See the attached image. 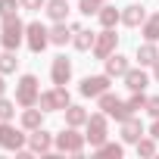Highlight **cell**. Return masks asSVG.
Segmentation results:
<instances>
[{
	"label": "cell",
	"instance_id": "30bf717a",
	"mask_svg": "<svg viewBox=\"0 0 159 159\" xmlns=\"http://www.w3.org/2000/svg\"><path fill=\"white\" fill-rule=\"evenodd\" d=\"M109 84H112V78L103 72V75H88V78H81V88H78V91H81V97H100V94H106L109 91Z\"/></svg>",
	"mask_w": 159,
	"mask_h": 159
},
{
	"label": "cell",
	"instance_id": "5b68a950",
	"mask_svg": "<svg viewBox=\"0 0 159 159\" xmlns=\"http://www.w3.org/2000/svg\"><path fill=\"white\" fill-rule=\"evenodd\" d=\"M84 128H88V134H84V137H88V143H91L94 150H97L100 143H106V140H109V116H106L103 109H100V112H91V119H88V125H84Z\"/></svg>",
	"mask_w": 159,
	"mask_h": 159
},
{
	"label": "cell",
	"instance_id": "484cf974",
	"mask_svg": "<svg viewBox=\"0 0 159 159\" xmlns=\"http://www.w3.org/2000/svg\"><path fill=\"white\" fill-rule=\"evenodd\" d=\"M122 153H125L122 143H109V140H106V143L97 147V156H100V159H122Z\"/></svg>",
	"mask_w": 159,
	"mask_h": 159
},
{
	"label": "cell",
	"instance_id": "277c9868",
	"mask_svg": "<svg viewBox=\"0 0 159 159\" xmlns=\"http://www.w3.org/2000/svg\"><path fill=\"white\" fill-rule=\"evenodd\" d=\"M69 103H72V97H69L66 84H53L50 91H41V100H38V106L44 112H66Z\"/></svg>",
	"mask_w": 159,
	"mask_h": 159
},
{
	"label": "cell",
	"instance_id": "4316f807",
	"mask_svg": "<svg viewBox=\"0 0 159 159\" xmlns=\"http://www.w3.org/2000/svg\"><path fill=\"white\" fill-rule=\"evenodd\" d=\"M103 3H109V0H78V13L81 16H97Z\"/></svg>",
	"mask_w": 159,
	"mask_h": 159
},
{
	"label": "cell",
	"instance_id": "9a60e30c",
	"mask_svg": "<svg viewBox=\"0 0 159 159\" xmlns=\"http://www.w3.org/2000/svg\"><path fill=\"white\" fill-rule=\"evenodd\" d=\"M103 62H106V75H109V78H125V72L131 69V59L122 56V53H112V56L103 59Z\"/></svg>",
	"mask_w": 159,
	"mask_h": 159
},
{
	"label": "cell",
	"instance_id": "d4e9b609",
	"mask_svg": "<svg viewBox=\"0 0 159 159\" xmlns=\"http://www.w3.org/2000/svg\"><path fill=\"white\" fill-rule=\"evenodd\" d=\"M16 66H19L16 50H3V53H0V75H13V72H16Z\"/></svg>",
	"mask_w": 159,
	"mask_h": 159
},
{
	"label": "cell",
	"instance_id": "52a82bcc",
	"mask_svg": "<svg viewBox=\"0 0 159 159\" xmlns=\"http://www.w3.org/2000/svg\"><path fill=\"white\" fill-rule=\"evenodd\" d=\"M25 47L31 50V53H44L47 47H50V28L44 25V22H25Z\"/></svg>",
	"mask_w": 159,
	"mask_h": 159
},
{
	"label": "cell",
	"instance_id": "9c48e42d",
	"mask_svg": "<svg viewBox=\"0 0 159 159\" xmlns=\"http://www.w3.org/2000/svg\"><path fill=\"white\" fill-rule=\"evenodd\" d=\"M116 47H119V34H116V28H103V31L97 34L91 53H94L97 59H109V56L116 53Z\"/></svg>",
	"mask_w": 159,
	"mask_h": 159
},
{
	"label": "cell",
	"instance_id": "603a6c76",
	"mask_svg": "<svg viewBox=\"0 0 159 159\" xmlns=\"http://www.w3.org/2000/svg\"><path fill=\"white\" fill-rule=\"evenodd\" d=\"M94 41H97V34L88 31V28H81V31H75V34H72V47H75V50H81V53H88V50L94 47Z\"/></svg>",
	"mask_w": 159,
	"mask_h": 159
},
{
	"label": "cell",
	"instance_id": "3957f363",
	"mask_svg": "<svg viewBox=\"0 0 159 159\" xmlns=\"http://www.w3.org/2000/svg\"><path fill=\"white\" fill-rule=\"evenodd\" d=\"M38 100H41V81H38V75L25 72L16 81V103L25 109V106H38Z\"/></svg>",
	"mask_w": 159,
	"mask_h": 159
},
{
	"label": "cell",
	"instance_id": "8992f818",
	"mask_svg": "<svg viewBox=\"0 0 159 159\" xmlns=\"http://www.w3.org/2000/svg\"><path fill=\"white\" fill-rule=\"evenodd\" d=\"M28 147V131L16 128L13 122H0V150H10V153H19Z\"/></svg>",
	"mask_w": 159,
	"mask_h": 159
},
{
	"label": "cell",
	"instance_id": "d6a6232c",
	"mask_svg": "<svg viewBox=\"0 0 159 159\" xmlns=\"http://www.w3.org/2000/svg\"><path fill=\"white\" fill-rule=\"evenodd\" d=\"M147 112L153 119H159V97H147Z\"/></svg>",
	"mask_w": 159,
	"mask_h": 159
},
{
	"label": "cell",
	"instance_id": "ffe728a7",
	"mask_svg": "<svg viewBox=\"0 0 159 159\" xmlns=\"http://www.w3.org/2000/svg\"><path fill=\"white\" fill-rule=\"evenodd\" d=\"M88 119H91V112H88L84 106H75V103L66 106V125H72V128H84Z\"/></svg>",
	"mask_w": 159,
	"mask_h": 159
},
{
	"label": "cell",
	"instance_id": "5bb4252c",
	"mask_svg": "<svg viewBox=\"0 0 159 159\" xmlns=\"http://www.w3.org/2000/svg\"><path fill=\"white\" fill-rule=\"evenodd\" d=\"M125 88L128 91H147V84H150V75L143 72V66H137V69H128L125 72Z\"/></svg>",
	"mask_w": 159,
	"mask_h": 159
},
{
	"label": "cell",
	"instance_id": "6da1fadb",
	"mask_svg": "<svg viewBox=\"0 0 159 159\" xmlns=\"http://www.w3.org/2000/svg\"><path fill=\"white\" fill-rule=\"evenodd\" d=\"M25 44V22L19 16L0 19V47L3 50H19Z\"/></svg>",
	"mask_w": 159,
	"mask_h": 159
},
{
	"label": "cell",
	"instance_id": "ac0fdd59",
	"mask_svg": "<svg viewBox=\"0 0 159 159\" xmlns=\"http://www.w3.org/2000/svg\"><path fill=\"white\" fill-rule=\"evenodd\" d=\"M44 109H34V106H25L22 109V128L25 131H38V128H44Z\"/></svg>",
	"mask_w": 159,
	"mask_h": 159
},
{
	"label": "cell",
	"instance_id": "836d02e7",
	"mask_svg": "<svg viewBox=\"0 0 159 159\" xmlns=\"http://www.w3.org/2000/svg\"><path fill=\"white\" fill-rule=\"evenodd\" d=\"M150 134L159 140V119H153V125H150Z\"/></svg>",
	"mask_w": 159,
	"mask_h": 159
},
{
	"label": "cell",
	"instance_id": "ba28073f",
	"mask_svg": "<svg viewBox=\"0 0 159 159\" xmlns=\"http://www.w3.org/2000/svg\"><path fill=\"white\" fill-rule=\"evenodd\" d=\"M97 106H100L109 119H116V122H125V119H131V116H134V112H131V106H128L125 100H119L112 91L100 94V97H97Z\"/></svg>",
	"mask_w": 159,
	"mask_h": 159
},
{
	"label": "cell",
	"instance_id": "d6986e66",
	"mask_svg": "<svg viewBox=\"0 0 159 159\" xmlns=\"http://www.w3.org/2000/svg\"><path fill=\"white\" fill-rule=\"evenodd\" d=\"M156 59H159V47H156V41H143V44L137 47V62H140L143 69H153Z\"/></svg>",
	"mask_w": 159,
	"mask_h": 159
},
{
	"label": "cell",
	"instance_id": "d590c367",
	"mask_svg": "<svg viewBox=\"0 0 159 159\" xmlns=\"http://www.w3.org/2000/svg\"><path fill=\"white\" fill-rule=\"evenodd\" d=\"M7 94V81H3V75H0V97Z\"/></svg>",
	"mask_w": 159,
	"mask_h": 159
},
{
	"label": "cell",
	"instance_id": "4dcf8cb0",
	"mask_svg": "<svg viewBox=\"0 0 159 159\" xmlns=\"http://www.w3.org/2000/svg\"><path fill=\"white\" fill-rule=\"evenodd\" d=\"M22 7H19V0H0V19H7V16H16Z\"/></svg>",
	"mask_w": 159,
	"mask_h": 159
},
{
	"label": "cell",
	"instance_id": "7c38bea8",
	"mask_svg": "<svg viewBox=\"0 0 159 159\" xmlns=\"http://www.w3.org/2000/svg\"><path fill=\"white\" fill-rule=\"evenodd\" d=\"M147 7H140V3H128L125 10H122V25H128V28H140L143 22H147Z\"/></svg>",
	"mask_w": 159,
	"mask_h": 159
},
{
	"label": "cell",
	"instance_id": "2e32d148",
	"mask_svg": "<svg viewBox=\"0 0 159 159\" xmlns=\"http://www.w3.org/2000/svg\"><path fill=\"white\" fill-rule=\"evenodd\" d=\"M119 134H122V143H137V140L143 137V125H140V119H134V116L125 119Z\"/></svg>",
	"mask_w": 159,
	"mask_h": 159
},
{
	"label": "cell",
	"instance_id": "83f0119b",
	"mask_svg": "<svg viewBox=\"0 0 159 159\" xmlns=\"http://www.w3.org/2000/svg\"><path fill=\"white\" fill-rule=\"evenodd\" d=\"M16 119V100H7V94L0 97V122H13Z\"/></svg>",
	"mask_w": 159,
	"mask_h": 159
},
{
	"label": "cell",
	"instance_id": "e575fe53",
	"mask_svg": "<svg viewBox=\"0 0 159 159\" xmlns=\"http://www.w3.org/2000/svg\"><path fill=\"white\" fill-rule=\"evenodd\" d=\"M153 81H159V59L153 62Z\"/></svg>",
	"mask_w": 159,
	"mask_h": 159
},
{
	"label": "cell",
	"instance_id": "f1b7e54d",
	"mask_svg": "<svg viewBox=\"0 0 159 159\" xmlns=\"http://www.w3.org/2000/svg\"><path fill=\"white\" fill-rule=\"evenodd\" d=\"M134 147H137V156H156V137L153 134L150 137H140Z\"/></svg>",
	"mask_w": 159,
	"mask_h": 159
},
{
	"label": "cell",
	"instance_id": "f546056e",
	"mask_svg": "<svg viewBox=\"0 0 159 159\" xmlns=\"http://www.w3.org/2000/svg\"><path fill=\"white\" fill-rule=\"evenodd\" d=\"M125 103L131 106V112H137V109H147V94H143V91H131V97H128Z\"/></svg>",
	"mask_w": 159,
	"mask_h": 159
},
{
	"label": "cell",
	"instance_id": "cb8c5ba5",
	"mask_svg": "<svg viewBox=\"0 0 159 159\" xmlns=\"http://www.w3.org/2000/svg\"><path fill=\"white\" fill-rule=\"evenodd\" d=\"M140 34H143V41H156L159 44V13L147 16V22L140 25Z\"/></svg>",
	"mask_w": 159,
	"mask_h": 159
},
{
	"label": "cell",
	"instance_id": "7402d4cb",
	"mask_svg": "<svg viewBox=\"0 0 159 159\" xmlns=\"http://www.w3.org/2000/svg\"><path fill=\"white\" fill-rule=\"evenodd\" d=\"M69 41H72V28H69V22H53V28H50V44L66 47Z\"/></svg>",
	"mask_w": 159,
	"mask_h": 159
},
{
	"label": "cell",
	"instance_id": "1f68e13d",
	"mask_svg": "<svg viewBox=\"0 0 159 159\" xmlns=\"http://www.w3.org/2000/svg\"><path fill=\"white\" fill-rule=\"evenodd\" d=\"M44 3H47V0H19V7H22V10H28V13L44 10Z\"/></svg>",
	"mask_w": 159,
	"mask_h": 159
},
{
	"label": "cell",
	"instance_id": "e0dca14e",
	"mask_svg": "<svg viewBox=\"0 0 159 159\" xmlns=\"http://www.w3.org/2000/svg\"><path fill=\"white\" fill-rule=\"evenodd\" d=\"M44 13H47L50 22H66L69 19V0H47Z\"/></svg>",
	"mask_w": 159,
	"mask_h": 159
},
{
	"label": "cell",
	"instance_id": "44dd1931",
	"mask_svg": "<svg viewBox=\"0 0 159 159\" xmlns=\"http://www.w3.org/2000/svg\"><path fill=\"white\" fill-rule=\"evenodd\" d=\"M97 19H100V25H103V28H116V25L122 22V10H116L112 3H103V7H100V13H97Z\"/></svg>",
	"mask_w": 159,
	"mask_h": 159
},
{
	"label": "cell",
	"instance_id": "8fae6325",
	"mask_svg": "<svg viewBox=\"0 0 159 159\" xmlns=\"http://www.w3.org/2000/svg\"><path fill=\"white\" fill-rule=\"evenodd\" d=\"M28 150L34 156H50L53 153V134L47 128H38V131H28Z\"/></svg>",
	"mask_w": 159,
	"mask_h": 159
},
{
	"label": "cell",
	"instance_id": "4fadbf2b",
	"mask_svg": "<svg viewBox=\"0 0 159 159\" xmlns=\"http://www.w3.org/2000/svg\"><path fill=\"white\" fill-rule=\"evenodd\" d=\"M50 78H53V84H69L72 62H69L66 56H53V62H50Z\"/></svg>",
	"mask_w": 159,
	"mask_h": 159
},
{
	"label": "cell",
	"instance_id": "7a4b0ae2",
	"mask_svg": "<svg viewBox=\"0 0 159 159\" xmlns=\"http://www.w3.org/2000/svg\"><path fill=\"white\" fill-rule=\"evenodd\" d=\"M84 143H88V137L78 134V128H72V125H66L59 134H53V150H56V153L81 156V153H84Z\"/></svg>",
	"mask_w": 159,
	"mask_h": 159
}]
</instances>
